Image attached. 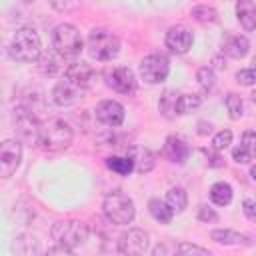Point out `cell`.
I'll return each instance as SVG.
<instances>
[{"label":"cell","mask_w":256,"mask_h":256,"mask_svg":"<svg viewBox=\"0 0 256 256\" xmlns=\"http://www.w3.org/2000/svg\"><path fill=\"white\" fill-rule=\"evenodd\" d=\"M72 138H74V132L70 124L62 118H48L40 126V144L50 152L66 150L72 144Z\"/></svg>","instance_id":"6da1fadb"},{"label":"cell","mask_w":256,"mask_h":256,"mask_svg":"<svg viewBox=\"0 0 256 256\" xmlns=\"http://www.w3.org/2000/svg\"><path fill=\"white\" fill-rule=\"evenodd\" d=\"M10 56L18 62H36L42 56L40 36L34 28H18L10 40Z\"/></svg>","instance_id":"7a4b0ae2"},{"label":"cell","mask_w":256,"mask_h":256,"mask_svg":"<svg viewBox=\"0 0 256 256\" xmlns=\"http://www.w3.org/2000/svg\"><path fill=\"white\" fill-rule=\"evenodd\" d=\"M102 210H104L106 220L110 224H116V226L130 224L134 220V214H136L132 198H128L122 192H110L102 202Z\"/></svg>","instance_id":"3957f363"},{"label":"cell","mask_w":256,"mask_h":256,"mask_svg":"<svg viewBox=\"0 0 256 256\" xmlns=\"http://www.w3.org/2000/svg\"><path fill=\"white\" fill-rule=\"evenodd\" d=\"M120 52V40L116 34L104 28H96L88 36V54L98 62H108Z\"/></svg>","instance_id":"277c9868"},{"label":"cell","mask_w":256,"mask_h":256,"mask_svg":"<svg viewBox=\"0 0 256 256\" xmlns=\"http://www.w3.org/2000/svg\"><path fill=\"white\" fill-rule=\"evenodd\" d=\"M52 46L58 50L64 58H74L84 50V40L80 36V30L74 24H58L52 32Z\"/></svg>","instance_id":"5b68a950"},{"label":"cell","mask_w":256,"mask_h":256,"mask_svg":"<svg viewBox=\"0 0 256 256\" xmlns=\"http://www.w3.org/2000/svg\"><path fill=\"white\" fill-rule=\"evenodd\" d=\"M88 232H90L88 226L80 220H58L50 230L52 240L70 248L82 246L88 240Z\"/></svg>","instance_id":"8992f818"},{"label":"cell","mask_w":256,"mask_h":256,"mask_svg":"<svg viewBox=\"0 0 256 256\" xmlns=\"http://www.w3.org/2000/svg\"><path fill=\"white\" fill-rule=\"evenodd\" d=\"M40 126L42 122L36 118V114L26 108V106H18L14 110V132L16 136L26 142V144H40Z\"/></svg>","instance_id":"52a82bcc"},{"label":"cell","mask_w":256,"mask_h":256,"mask_svg":"<svg viewBox=\"0 0 256 256\" xmlns=\"http://www.w3.org/2000/svg\"><path fill=\"white\" fill-rule=\"evenodd\" d=\"M170 62L164 54H148L140 62V76L148 84H160L168 78Z\"/></svg>","instance_id":"ba28073f"},{"label":"cell","mask_w":256,"mask_h":256,"mask_svg":"<svg viewBox=\"0 0 256 256\" xmlns=\"http://www.w3.org/2000/svg\"><path fill=\"white\" fill-rule=\"evenodd\" d=\"M22 162V144L18 140H4L0 146V176L10 178Z\"/></svg>","instance_id":"9c48e42d"},{"label":"cell","mask_w":256,"mask_h":256,"mask_svg":"<svg viewBox=\"0 0 256 256\" xmlns=\"http://www.w3.org/2000/svg\"><path fill=\"white\" fill-rule=\"evenodd\" d=\"M148 250V232L142 228H130L122 232L118 238V252L120 254H144Z\"/></svg>","instance_id":"30bf717a"},{"label":"cell","mask_w":256,"mask_h":256,"mask_svg":"<svg viewBox=\"0 0 256 256\" xmlns=\"http://www.w3.org/2000/svg\"><path fill=\"white\" fill-rule=\"evenodd\" d=\"M104 82L108 88L120 92V94H132L136 90V76L130 68H112L104 74Z\"/></svg>","instance_id":"8fae6325"},{"label":"cell","mask_w":256,"mask_h":256,"mask_svg":"<svg viewBox=\"0 0 256 256\" xmlns=\"http://www.w3.org/2000/svg\"><path fill=\"white\" fill-rule=\"evenodd\" d=\"M84 94H86V88L78 86L76 82H72L70 78L64 76V80H60V82L54 86V90H52V100H54V104H58V106H72V104H76L78 100H82Z\"/></svg>","instance_id":"7c38bea8"},{"label":"cell","mask_w":256,"mask_h":256,"mask_svg":"<svg viewBox=\"0 0 256 256\" xmlns=\"http://www.w3.org/2000/svg\"><path fill=\"white\" fill-rule=\"evenodd\" d=\"M164 40H166V46L170 48V52H174V54H186L192 48L194 36H192V32L184 24H176V26H170L168 28Z\"/></svg>","instance_id":"4fadbf2b"},{"label":"cell","mask_w":256,"mask_h":256,"mask_svg":"<svg viewBox=\"0 0 256 256\" xmlns=\"http://www.w3.org/2000/svg\"><path fill=\"white\" fill-rule=\"evenodd\" d=\"M94 114H96L98 122H102L104 126H110V128H116L124 122V106L116 100H102L96 106Z\"/></svg>","instance_id":"5bb4252c"},{"label":"cell","mask_w":256,"mask_h":256,"mask_svg":"<svg viewBox=\"0 0 256 256\" xmlns=\"http://www.w3.org/2000/svg\"><path fill=\"white\" fill-rule=\"evenodd\" d=\"M64 76L70 78L72 82H76L78 86L86 88V90H88V88L94 84V80H96V72H94L92 66L86 64V62H72V64L66 68Z\"/></svg>","instance_id":"9a60e30c"},{"label":"cell","mask_w":256,"mask_h":256,"mask_svg":"<svg viewBox=\"0 0 256 256\" xmlns=\"http://www.w3.org/2000/svg\"><path fill=\"white\" fill-rule=\"evenodd\" d=\"M248 50H250V42L246 36H240V34H230L222 42V52L230 58H236V60L244 58L248 54Z\"/></svg>","instance_id":"2e32d148"},{"label":"cell","mask_w":256,"mask_h":256,"mask_svg":"<svg viewBox=\"0 0 256 256\" xmlns=\"http://www.w3.org/2000/svg\"><path fill=\"white\" fill-rule=\"evenodd\" d=\"M38 60H40V70L48 76H56L60 72H66V68H68V66H64V56L58 50H48Z\"/></svg>","instance_id":"e0dca14e"},{"label":"cell","mask_w":256,"mask_h":256,"mask_svg":"<svg viewBox=\"0 0 256 256\" xmlns=\"http://www.w3.org/2000/svg\"><path fill=\"white\" fill-rule=\"evenodd\" d=\"M128 156L132 158L134 162V170L140 172V174H146L154 168V154L148 150V148H142V146H130L128 148Z\"/></svg>","instance_id":"ac0fdd59"},{"label":"cell","mask_w":256,"mask_h":256,"mask_svg":"<svg viewBox=\"0 0 256 256\" xmlns=\"http://www.w3.org/2000/svg\"><path fill=\"white\" fill-rule=\"evenodd\" d=\"M236 18L244 30H256V2L238 0L236 2Z\"/></svg>","instance_id":"d6986e66"},{"label":"cell","mask_w":256,"mask_h":256,"mask_svg":"<svg viewBox=\"0 0 256 256\" xmlns=\"http://www.w3.org/2000/svg\"><path fill=\"white\" fill-rule=\"evenodd\" d=\"M164 154H166L172 162L182 164V162L188 158L190 148H188V144H186L182 138H178V136H168V138H166V144H164Z\"/></svg>","instance_id":"ffe728a7"},{"label":"cell","mask_w":256,"mask_h":256,"mask_svg":"<svg viewBox=\"0 0 256 256\" xmlns=\"http://www.w3.org/2000/svg\"><path fill=\"white\" fill-rule=\"evenodd\" d=\"M148 210L152 214V218L160 224H170L172 222V216H174V210L168 206L166 200H160V198H152L148 202Z\"/></svg>","instance_id":"44dd1931"},{"label":"cell","mask_w":256,"mask_h":256,"mask_svg":"<svg viewBox=\"0 0 256 256\" xmlns=\"http://www.w3.org/2000/svg\"><path fill=\"white\" fill-rule=\"evenodd\" d=\"M210 198L216 206H228L232 202V186L228 182H216L210 188Z\"/></svg>","instance_id":"7402d4cb"},{"label":"cell","mask_w":256,"mask_h":256,"mask_svg":"<svg viewBox=\"0 0 256 256\" xmlns=\"http://www.w3.org/2000/svg\"><path fill=\"white\" fill-rule=\"evenodd\" d=\"M200 104H202V98H200L198 94H178V100H176V114H178V116L190 114V112L196 110Z\"/></svg>","instance_id":"603a6c76"},{"label":"cell","mask_w":256,"mask_h":256,"mask_svg":"<svg viewBox=\"0 0 256 256\" xmlns=\"http://www.w3.org/2000/svg\"><path fill=\"white\" fill-rule=\"evenodd\" d=\"M106 166L120 176H128L134 170V162L130 156H110L106 158Z\"/></svg>","instance_id":"cb8c5ba5"},{"label":"cell","mask_w":256,"mask_h":256,"mask_svg":"<svg viewBox=\"0 0 256 256\" xmlns=\"http://www.w3.org/2000/svg\"><path fill=\"white\" fill-rule=\"evenodd\" d=\"M166 202L168 206L174 210V212H182L188 204V196H186V190L184 188H170L168 194H166Z\"/></svg>","instance_id":"d4e9b609"},{"label":"cell","mask_w":256,"mask_h":256,"mask_svg":"<svg viewBox=\"0 0 256 256\" xmlns=\"http://www.w3.org/2000/svg\"><path fill=\"white\" fill-rule=\"evenodd\" d=\"M176 100H178V94L172 92V90H166V92L160 96L158 106H160V112H162L166 118L176 116Z\"/></svg>","instance_id":"484cf974"},{"label":"cell","mask_w":256,"mask_h":256,"mask_svg":"<svg viewBox=\"0 0 256 256\" xmlns=\"http://www.w3.org/2000/svg\"><path fill=\"white\" fill-rule=\"evenodd\" d=\"M212 240H216L218 244H240L242 240H246L242 234H238L236 230L224 228V230H212Z\"/></svg>","instance_id":"4316f807"},{"label":"cell","mask_w":256,"mask_h":256,"mask_svg":"<svg viewBox=\"0 0 256 256\" xmlns=\"http://www.w3.org/2000/svg\"><path fill=\"white\" fill-rule=\"evenodd\" d=\"M192 18L200 24H214L218 20V12L212 6H194L192 8Z\"/></svg>","instance_id":"83f0119b"},{"label":"cell","mask_w":256,"mask_h":256,"mask_svg":"<svg viewBox=\"0 0 256 256\" xmlns=\"http://www.w3.org/2000/svg\"><path fill=\"white\" fill-rule=\"evenodd\" d=\"M224 104H226L228 114H230L232 120L242 118V114H244V104H242V98H240L238 94H232V92H230V94L224 98Z\"/></svg>","instance_id":"f1b7e54d"},{"label":"cell","mask_w":256,"mask_h":256,"mask_svg":"<svg viewBox=\"0 0 256 256\" xmlns=\"http://www.w3.org/2000/svg\"><path fill=\"white\" fill-rule=\"evenodd\" d=\"M196 78H198V84H200V88L204 92H210L214 88V84H216V74H214V70L210 66L200 68L198 74H196Z\"/></svg>","instance_id":"f546056e"},{"label":"cell","mask_w":256,"mask_h":256,"mask_svg":"<svg viewBox=\"0 0 256 256\" xmlns=\"http://www.w3.org/2000/svg\"><path fill=\"white\" fill-rule=\"evenodd\" d=\"M230 144H232V132H230V130H220V132L212 138V150H216V152L228 148Z\"/></svg>","instance_id":"4dcf8cb0"},{"label":"cell","mask_w":256,"mask_h":256,"mask_svg":"<svg viewBox=\"0 0 256 256\" xmlns=\"http://www.w3.org/2000/svg\"><path fill=\"white\" fill-rule=\"evenodd\" d=\"M236 82L242 86H254L256 84V68H244L236 72Z\"/></svg>","instance_id":"1f68e13d"},{"label":"cell","mask_w":256,"mask_h":256,"mask_svg":"<svg viewBox=\"0 0 256 256\" xmlns=\"http://www.w3.org/2000/svg\"><path fill=\"white\" fill-rule=\"evenodd\" d=\"M232 158H234L238 164H246V162H250V146H246V144L236 146V148L232 150Z\"/></svg>","instance_id":"d6a6232c"},{"label":"cell","mask_w":256,"mask_h":256,"mask_svg":"<svg viewBox=\"0 0 256 256\" xmlns=\"http://www.w3.org/2000/svg\"><path fill=\"white\" fill-rule=\"evenodd\" d=\"M48 2L58 12H70V10H74L80 4V0H48Z\"/></svg>","instance_id":"836d02e7"},{"label":"cell","mask_w":256,"mask_h":256,"mask_svg":"<svg viewBox=\"0 0 256 256\" xmlns=\"http://www.w3.org/2000/svg\"><path fill=\"white\" fill-rule=\"evenodd\" d=\"M176 252H180V254H210L208 248H202V246H196V244H188V242L178 244Z\"/></svg>","instance_id":"e575fe53"},{"label":"cell","mask_w":256,"mask_h":256,"mask_svg":"<svg viewBox=\"0 0 256 256\" xmlns=\"http://www.w3.org/2000/svg\"><path fill=\"white\" fill-rule=\"evenodd\" d=\"M198 220H202V222H216L218 220V214L210 206L200 204V208H198Z\"/></svg>","instance_id":"d590c367"},{"label":"cell","mask_w":256,"mask_h":256,"mask_svg":"<svg viewBox=\"0 0 256 256\" xmlns=\"http://www.w3.org/2000/svg\"><path fill=\"white\" fill-rule=\"evenodd\" d=\"M242 210H244V214H246V218H248V220L256 222V200L246 198V200L242 202Z\"/></svg>","instance_id":"8d00e7d4"},{"label":"cell","mask_w":256,"mask_h":256,"mask_svg":"<svg viewBox=\"0 0 256 256\" xmlns=\"http://www.w3.org/2000/svg\"><path fill=\"white\" fill-rule=\"evenodd\" d=\"M72 250L74 248H70V246H64V244H58V246H52V248H48V252L46 254H64V256H68V254H72Z\"/></svg>","instance_id":"74e56055"},{"label":"cell","mask_w":256,"mask_h":256,"mask_svg":"<svg viewBox=\"0 0 256 256\" xmlns=\"http://www.w3.org/2000/svg\"><path fill=\"white\" fill-rule=\"evenodd\" d=\"M168 252H176V246H174V248H170L168 244H158V246L152 250V254H154V256H158V254H168Z\"/></svg>","instance_id":"f35d334b"},{"label":"cell","mask_w":256,"mask_h":256,"mask_svg":"<svg viewBox=\"0 0 256 256\" xmlns=\"http://www.w3.org/2000/svg\"><path fill=\"white\" fill-rule=\"evenodd\" d=\"M242 144H246V146H252V144H256V132H244V136H242Z\"/></svg>","instance_id":"ab89813d"},{"label":"cell","mask_w":256,"mask_h":256,"mask_svg":"<svg viewBox=\"0 0 256 256\" xmlns=\"http://www.w3.org/2000/svg\"><path fill=\"white\" fill-rule=\"evenodd\" d=\"M204 154L210 158V166H222V158L218 154H212L210 150H204Z\"/></svg>","instance_id":"60d3db41"},{"label":"cell","mask_w":256,"mask_h":256,"mask_svg":"<svg viewBox=\"0 0 256 256\" xmlns=\"http://www.w3.org/2000/svg\"><path fill=\"white\" fill-rule=\"evenodd\" d=\"M200 126H202V128H200V130H198V132H200V134H208V132H210V130H212V126H210V124H208V126H206V124H200Z\"/></svg>","instance_id":"b9f144b4"},{"label":"cell","mask_w":256,"mask_h":256,"mask_svg":"<svg viewBox=\"0 0 256 256\" xmlns=\"http://www.w3.org/2000/svg\"><path fill=\"white\" fill-rule=\"evenodd\" d=\"M250 176H252V180L256 182V166H252V168H250Z\"/></svg>","instance_id":"7bdbcfd3"},{"label":"cell","mask_w":256,"mask_h":256,"mask_svg":"<svg viewBox=\"0 0 256 256\" xmlns=\"http://www.w3.org/2000/svg\"><path fill=\"white\" fill-rule=\"evenodd\" d=\"M252 100H254V104H256V90L252 92Z\"/></svg>","instance_id":"ee69618b"},{"label":"cell","mask_w":256,"mask_h":256,"mask_svg":"<svg viewBox=\"0 0 256 256\" xmlns=\"http://www.w3.org/2000/svg\"><path fill=\"white\" fill-rule=\"evenodd\" d=\"M254 154H256V144H254Z\"/></svg>","instance_id":"f6af8a7d"},{"label":"cell","mask_w":256,"mask_h":256,"mask_svg":"<svg viewBox=\"0 0 256 256\" xmlns=\"http://www.w3.org/2000/svg\"><path fill=\"white\" fill-rule=\"evenodd\" d=\"M24 2H34V0H24Z\"/></svg>","instance_id":"bcb514c9"}]
</instances>
